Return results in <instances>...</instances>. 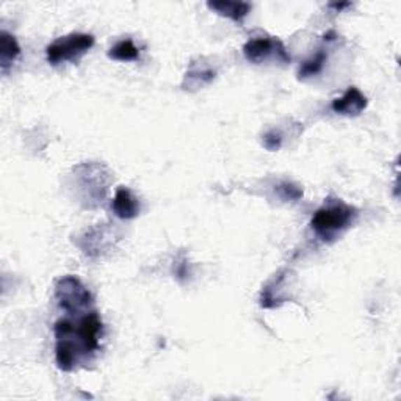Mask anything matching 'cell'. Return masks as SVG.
<instances>
[{
	"instance_id": "9a60e30c",
	"label": "cell",
	"mask_w": 401,
	"mask_h": 401,
	"mask_svg": "<svg viewBox=\"0 0 401 401\" xmlns=\"http://www.w3.org/2000/svg\"><path fill=\"white\" fill-rule=\"evenodd\" d=\"M262 143L266 151H271V152L279 151L280 146H283V135H280V133L276 130H270L264 135Z\"/></svg>"
},
{
	"instance_id": "8992f818",
	"label": "cell",
	"mask_w": 401,
	"mask_h": 401,
	"mask_svg": "<svg viewBox=\"0 0 401 401\" xmlns=\"http://www.w3.org/2000/svg\"><path fill=\"white\" fill-rule=\"evenodd\" d=\"M367 104H369L367 102V97L359 91V88H356V86H350L342 97L334 99L331 107L334 113H337V115L358 116L367 109Z\"/></svg>"
},
{
	"instance_id": "30bf717a",
	"label": "cell",
	"mask_w": 401,
	"mask_h": 401,
	"mask_svg": "<svg viewBox=\"0 0 401 401\" xmlns=\"http://www.w3.org/2000/svg\"><path fill=\"white\" fill-rule=\"evenodd\" d=\"M19 53H21V48H19L16 38L6 32L0 33V69L2 72L11 68Z\"/></svg>"
},
{
	"instance_id": "5bb4252c",
	"label": "cell",
	"mask_w": 401,
	"mask_h": 401,
	"mask_svg": "<svg viewBox=\"0 0 401 401\" xmlns=\"http://www.w3.org/2000/svg\"><path fill=\"white\" fill-rule=\"evenodd\" d=\"M276 191L284 200H298L303 198V190L292 182H283L276 186Z\"/></svg>"
},
{
	"instance_id": "7c38bea8",
	"label": "cell",
	"mask_w": 401,
	"mask_h": 401,
	"mask_svg": "<svg viewBox=\"0 0 401 401\" xmlns=\"http://www.w3.org/2000/svg\"><path fill=\"white\" fill-rule=\"evenodd\" d=\"M326 60H327V53L323 49H320L317 53H313L311 58H307L306 62L299 66L298 77L301 80H306V79L318 76L325 68Z\"/></svg>"
},
{
	"instance_id": "ba28073f",
	"label": "cell",
	"mask_w": 401,
	"mask_h": 401,
	"mask_svg": "<svg viewBox=\"0 0 401 401\" xmlns=\"http://www.w3.org/2000/svg\"><path fill=\"white\" fill-rule=\"evenodd\" d=\"M111 209L115 215L121 219H132L138 217L140 213V203L138 199L133 196V193L125 189V186H119L113 198Z\"/></svg>"
},
{
	"instance_id": "52a82bcc",
	"label": "cell",
	"mask_w": 401,
	"mask_h": 401,
	"mask_svg": "<svg viewBox=\"0 0 401 401\" xmlns=\"http://www.w3.org/2000/svg\"><path fill=\"white\" fill-rule=\"evenodd\" d=\"M111 245V231L107 229L105 226L99 224L97 227H93L82 237L79 242V246L82 251L90 257L100 256L109 246Z\"/></svg>"
},
{
	"instance_id": "5b68a950",
	"label": "cell",
	"mask_w": 401,
	"mask_h": 401,
	"mask_svg": "<svg viewBox=\"0 0 401 401\" xmlns=\"http://www.w3.org/2000/svg\"><path fill=\"white\" fill-rule=\"evenodd\" d=\"M243 53L248 62L254 64L264 63L265 60L275 57L283 63L290 62V55L287 52L285 46L276 38H254L243 46Z\"/></svg>"
},
{
	"instance_id": "6da1fadb",
	"label": "cell",
	"mask_w": 401,
	"mask_h": 401,
	"mask_svg": "<svg viewBox=\"0 0 401 401\" xmlns=\"http://www.w3.org/2000/svg\"><path fill=\"white\" fill-rule=\"evenodd\" d=\"M102 329L104 325L97 312L85 313L77 322L68 318L58 320L53 326L58 369L72 372L83 359L91 358L99 350Z\"/></svg>"
},
{
	"instance_id": "8fae6325",
	"label": "cell",
	"mask_w": 401,
	"mask_h": 401,
	"mask_svg": "<svg viewBox=\"0 0 401 401\" xmlns=\"http://www.w3.org/2000/svg\"><path fill=\"white\" fill-rule=\"evenodd\" d=\"M215 76L217 72L212 68H207V66H203V68L200 66H191V69L186 71L182 86L185 90H198L200 86L213 82Z\"/></svg>"
},
{
	"instance_id": "ac0fdd59",
	"label": "cell",
	"mask_w": 401,
	"mask_h": 401,
	"mask_svg": "<svg viewBox=\"0 0 401 401\" xmlns=\"http://www.w3.org/2000/svg\"><path fill=\"white\" fill-rule=\"evenodd\" d=\"M332 36H336V33H334V32L326 33V35H325V41H332V39H334Z\"/></svg>"
},
{
	"instance_id": "4fadbf2b",
	"label": "cell",
	"mask_w": 401,
	"mask_h": 401,
	"mask_svg": "<svg viewBox=\"0 0 401 401\" xmlns=\"http://www.w3.org/2000/svg\"><path fill=\"white\" fill-rule=\"evenodd\" d=\"M109 57L115 62H137L140 58V50L132 43V39H123L109 50Z\"/></svg>"
},
{
	"instance_id": "277c9868",
	"label": "cell",
	"mask_w": 401,
	"mask_h": 401,
	"mask_svg": "<svg viewBox=\"0 0 401 401\" xmlns=\"http://www.w3.org/2000/svg\"><path fill=\"white\" fill-rule=\"evenodd\" d=\"M55 299L68 313H79L88 309L93 303L90 290L77 276H63L55 284Z\"/></svg>"
},
{
	"instance_id": "9c48e42d",
	"label": "cell",
	"mask_w": 401,
	"mask_h": 401,
	"mask_svg": "<svg viewBox=\"0 0 401 401\" xmlns=\"http://www.w3.org/2000/svg\"><path fill=\"white\" fill-rule=\"evenodd\" d=\"M207 6L217 15L229 18L232 21L240 22L248 16L251 11V4L248 2H231V0H218V2H207Z\"/></svg>"
},
{
	"instance_id": "7a4b0ae2",
	"label": "cell",
	"mask_w": 401,
	"mask_h": 401,
	"mask_svg": "<svg viewBox=\"0 0 401 401\" xmlns=\"http://www.w3.org/2000/svg\"><path fill=\"white\" fill-rule=\"evenodd\" d=\"M354 218H356V209L344 203H334L318 209L311 226L323 242H331L337 237V233L345 231L353 223Z\"/></svg>"
},
{
	"instance_id": "2e32d148",
	"label": "cell",
	"mask_w": 401,
	"mask_h": 401,
	"mask_svg": "<svg viewBox=\"0 0 401 401\" xmlns=\"http://www.w3.org/2000/svg\"><path fill=\"white\" fill-rule=\"evenodd\" d=\"M175 275L179 280H184L186 276H189V264H186L185 256H182L180 259H177L175 262Z\"/></svg>"
},
{
	"instance_id": "3957f363",
	"label": "cell",
	"mask_w": 401,
	"mask_h": 401,
	"mask_svg": "<svg viewBox=\"0 0 401 401\" xmlns=\"http://www.w3.org/2000/svg\"><path fill=\"white\" fill-rule=\"evenodd\" d=\"M93 46H95V38L88 33H71L68 36H62L48 46L46 55L48 62L52 66L62 64L66 62H76L82 55H85Z\"/></svg>"
},
{
	"instance_id": "e0dca14e",
	"label": "cell",
	"mask_w": 401,
	"mask_h": 401,
	"mask_svg": "<svg viewBox=\"0 0 401 401\" xmlns=\"http://www.w3.org/2000/svg\"><path fill=\"white\" fill-rule=\"evenodd\" d=\"M350 5H351L350 2H346V4H331L329 6L331 8H336L337 11H342L344 8H346V6H350Z\"/></svg>"
}]
</instances>
